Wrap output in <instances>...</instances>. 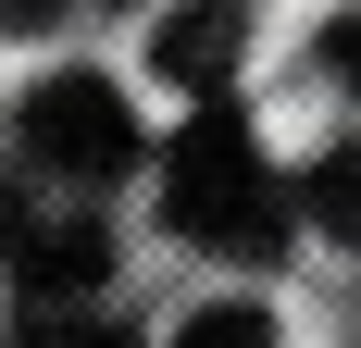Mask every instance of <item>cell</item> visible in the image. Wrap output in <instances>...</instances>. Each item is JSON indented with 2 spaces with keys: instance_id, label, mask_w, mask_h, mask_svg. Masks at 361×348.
<instances>
[{
  "instance_id": "6da1fadb",
  "label": "cell",
  "mask_w": 361,
  "mask_h": 348,
  "mask_svg": "<svg viewBox=\"0 0 361 348\" xmlns=\"http://www.w3.org/2000/svg\"><path fill=\"white\" fill-rule=\"evenodd\" d=\"M162 211H175V237H200L212 261H274L299 199L274 187L250 112H237V100H200L175 125V149H162Z\"/></svg>"
},
{
  "instance_id": "7a4b0ae2",
  "label": "cell",
  "mask_w": 361,
  "mask_h": 348,
  "mask_svg": "<svg viewBox=\"0 0 361 348\" xmlns=\"http://www.w3.org/2000/svg\"><path fill=\"white\" fill-rule=\"evenodd\" d=\"M25 149L50 174H75V187H112V174H137V112H125V87L112 75H87V63H63V75H37L25 87Z\"/></svg>"
},
{
  "instance_id": "3957f363",
  "label": "cell",
  "mask_w": 361,
  "mask_h": 348,
  "mask_svg": "<svg viewBox=\"0 0 361 348\" xmlns=\"http://www.w3.org/2000/svg\"><path fill=\"white\" fill-rule=\"evenodd\" d=\"M0 249H13V286L25 311H87V286L112 274V237L87 211H37V187L0 162Z\"/></svg>"
},
{
  "instance_id": "277c9868",
  "label": "cell",
  "mask_w": 361,
  "mask_h": 348,
  "mask_svg": "<svg viewBox=\"0 0 361 348\" xmlns=\"http://www.w3.org/2000/svg\"><path fill=\"white\" fill-rule=\"evenodd\" d=\"M237 25H250V0H187V13L149 25V63L175 75V87H200V100H224V75H237Z\"/></svg>"
},
{
  "instance_id": "5b68a950",
  "label": "cell",
  "mask_w": 361,
  "mask_h": 348,
  "mask_svg": "<svg viewBox=\"0 0 361 348\" xmlns=\"http://www.w3.org/2000/svg\"><path fill=\"white\" fill-rule=\"evenodd\" d=\"M299 211H312L336 249H361V149H324V162L299 174Z\"/></svg>"
},
{
  "instance_id": "8992f818",
  "label": "cell",
  "mask_w": 361,
  "mask_h": 348,
  "mask_svg": "<svg viewBox=\"0 0 361 348\" xmlns=\"http://www.w3.org/2000/svg\"><path fill=\"white\" fill-rule=\"evenodd\" d=\"M13 348H137V323H112V311H25Z\"/></svg>"
},
{
  "instance_id": "52a82bcc",
  "label": "cell",
  "mask_w": 361,
  "mask_h": 348,
  "mask_svg": "<svg viewBox=\"0 0 361 348\" xmlns=\"http://www.w3.org/2000/svg\"><path fill=\"white\" fill-rule=\"evenodd\" d=\"M175 348H262V311H250V299H224V311H200Z\"/></svg>"
},
{
  "instance_id": "ba28073f",
  "label": "cell",
  "mask_w": 361,
  "mask_h": 348,
  "mask_svg": "<svg viewBox=\"0 0 361 348\" xmlns=\"http://www.w3.org/2000/svg\"><path fill=\"white\" fill-rule=\"evenodd\" d=\"M324 75H349V87H361V13H336V25H324Z\"/></svg>"
}]
</instances>
